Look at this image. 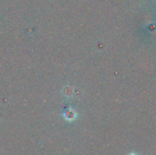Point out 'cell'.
<instances>
[{
  "mask_svg": "<svg viewBox=\"0 0 156 155\" xmlns=\"http://www.w3.org/2000/svg\"><path fill=\"white\" fill-rule=\"evenodd\" d=\"M130 155H136V154H130Z\"/></svg>",
  "mask_w": 156,
  "mask_h": 155,
  "instance_id": "cell-1",
  "label": "cell"
}]
</instances>
